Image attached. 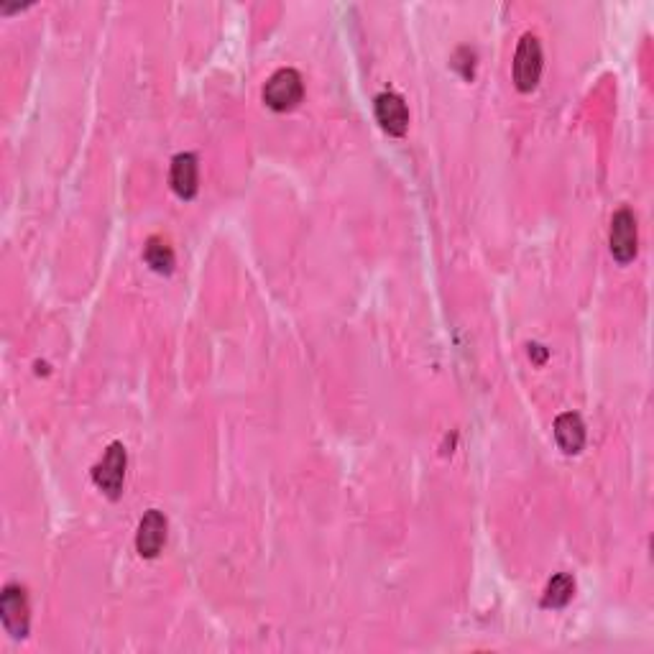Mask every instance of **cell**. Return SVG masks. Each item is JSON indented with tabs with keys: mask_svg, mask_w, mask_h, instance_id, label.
<instances>
[{
	"mask_svg": "<svg viewBox=\"0 0 654 654\" xmlns=\"http://www.w3.org/2000/svg\"><path fill=\"white\" fill-rule=\"evenodd\" d=\"M169 184L179 200H195L200 190V167H197L195 154H177L172 159V172H169Z\"/></svg>",
	"mask_w": 654,
	"mask_h": 654,
	"instance_id": "ba28073f",
	"label": "cell"
},
{
	"mask_svg": "<svg viewBox=\"0 0 654 654\" xmlns=\"http://www.w3.org/2000/svg\"><path fill=\"white\" fill-rule=\"evenodd\" d=\"M542 67H545V57H542V44L534 34H524L517 44L514 52V87L519 92H532L537 90L542 80Z\"/></svg>",
	"mask_w": 654,
	"mask_h": 654,
	"instance_id": "3957f363",
	"label": "cell"
},
{
	"mask_svg": "<svg viewBox=\"0 0 654 654\" xmlns=\"http://www.w3.org/2000/svg\"><path fill=\"white\" fill-rule=\"evenodd\" d=\"M0 621L3 629L11 634L13 639H26L31 629V606L26 588L18 583H8L0 593Z\"/></svg>",
	"mask_w": 654,
	"mask_h": 654,
	"instance_id": "277c9868",
	"label": "cell"
},
{
	"mask_svg": "<svg viewBox=\"0 0 654 654\" xmlns=\"http://www.w3.org/2000/svg\"><path fill=\"white\" fill-rule=\"evenodd\" d=\"M305 98V80L299 75L297 69L284 67L276 69L274 75L266 80L264 85V103L274 113H287L294 110Z\"/></svg>",
	"mask_w": 654,
	"mask_h": 654,
	"instance_id": "6da1fadb",
	"label": "cell"
},
{
	"mask_svg": "<svg viewBox=\"0 0 654 654\" xmlns=\"http://www.w3.org/2000/svg\"><path fill=\"white\" fill-rule=\"evenodd\" d=\"M555 440L565 455H580L586 448V425L580 414L565 412L555 419Z\"/></svg>",
	"mask_w": 654,
	"mask_h": 654,
	"instance_id": "9c48e42d",
	"label": "cell"
},
{
	"mask_svg": "<svg viewBox=\"0 0 654 654\" xmlns=\"http://www.w3.org/2000/svg\"><path fill=\"white\" fill-rule=\"evenodd\" d=\"M144 261L161 276L172 274L174 264H177L172 246L161 241V238H149V243L144 248Z\"/></svg>",
	"mask_w": 654,
	"mask_h": 654,
	"instance_id": "8fae6325",
	"label": "cell"
},
{
	"mask_svg": "<svg viewBox=\"0 0 654 654\" xmlns=\"http://www.w3.org/2000/svg\"><path fill=\"white\" fill-rule=\"evenodd\" d=\"M609 246H611V256H614L621 266L632 264V261L637 259L639 253L637 215H634L629 207L616 210L614 218H611Z\"/></svg>",
	"mask_w": 654,
	"mask_h": 654,
	"instance_id": "5b68a950",
	"label": "cell"
},
{
	"mask_svg": "<svg viewBox=\"0 0 654 654\" xmlns=\"http://www.w3.org/2000/svg\"><path fill=\"white\" fill-rule=\"evenodd\" d=\"M128 453L121 442H110L103 458L92 468V483L108 496L110 501H118L123 496V483H126Z\"/></svg>",
	"mask_w": 654,
	"mask_h": 654,
	"instance_id": "7a4b0ae2",
	"label": "cell"
},
{
	"mask_svg": "<svg viewBox=\"0 0 654 654\" xmlns=\"http://www.w3.org/2000/svg\"><path fill=\"white\" fill-rule=\"evenodd\" d=\"M373 113L376 121L389 136H404L409 128V108L399 92H381L373 100Z\"/></svg>",
	"mask_w": 654,
	"mask_h": 654,
	"instance_id": "52a82bcc",
	"label": "cell"
},
{
	"mask_svg": "<svg viewBox=\"0 0 654 654\" xmlns=\"http://www.w3.org/2000/svg\"><path fill=\"white\" fill-rule=\"evenodd\" d=\"M529 358H534V363H545L547 348H542V345L532 343V345H529Z\"/></svg>",
	"mask_w": 654,
	"mask_h": 654,
	"instance_id": "7c38bea8",
	"label": "cell"
},
{
	"mask_svg": "<svg viewBox=\"0 0 654 654\" xmlns=\"http://www.w3.org/2000/svg\"><path fill=\"white\" fill-rule=\"evenodd\" d=\"M575 596V580L570 573H557L547 583L545 596H542V606L545 609H565Z\"/></svg>",
	"mask_w": 654,
	"mask_h": 654,
	"instance_id": "30bf717a",
	"label": "cell"
},
{
	"mask_svg": "<svg viewBox=\"0 0 654 654\" xmlns=\"http://www.w3.org/2000/svg\"><path fill=\"white\" fill-rule=\"evenodd\" d=\"M167 529H169V522L159 509L146 511L136 532L138 555L144 557V560H154V557H159V552L164 550V545H167Z\"/></svg>",
	"mask_w": 654,
	"mask_h": 654,
	"instance_id": "8992f818",
	"label": "cell"
}]
</instances>
